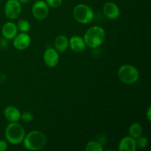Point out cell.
Returning a JSON list of instances; mask_svg holds the SVG:
<instances>
[{
    "label": "cell",
    "mask_w": 151,
    "mask_h": 151,
    "mask_svg": "<svg viewBox=\"0 0 151 151\" xmlns=\"http://www.w3.org/2000/svg\"><path fill=\"white\" fill-rule=\"evenodd\" d=\"M24 147L28 150L36 151L42 149L47 143V137L39 131H32L26 134L23 140Z\"/></svg>",
    "instance_id": "cell-1"
},
{
    "label": "cell",
    "mask_w": 151,
    "mask_h": 151,
    "mask_svg": "<svg viewBox=\"0 0 151 151\" xmlns=\"http://www.w3.org/2000/svg\"><path fill=\"white\" fill-rule=\"evenodd\" d=\"M106 38L105 30L99 26H93L88 28L84 34L83 39L87 47L95 49L102 45Z\"/></svg>",
    "instance_id": "cell-2"
},
{
    "label": "cell",
    "mask_w": 151,
    "mask_h": 151,
    "mask_svg": "<svg viewBox=\"0 0 151 151\" xmlns=\"http://www.w3.org/2000/svg\"><path fill=\"white\" fill-rule=\"evenodd\" d=\"M26 133L24 128L17 122H10L4 131L6 140L12 145H19L23 142Z\"/></svg>",
    "instance_id": "cell-3"
},
{
    "label": "cell",
    "mask_w": 151,
    "mask_h": 151,
    "mask_svg": "<svg viewBox=\"0 0 151 151\" xmlns=\"http://www.w3.org/2000/svg\"><path fill=\"white\" fill-rule=\"evenodd\" d=\"M139 76V70L132 65H123L118 70L119 79L125 84L135 83L138 81Z\"/></svg>",
    "instance_id": "cell-4"
},
{
    "label": "cell",
    "mask_w": 151,
    "mask_h": 151,
    "mask_svg": "<svg viewBox=\"0 0 151 151\" xmlns=\"http://www.w3.org/2000/svg\"><path fill=\"white\" fill-rule=\"evenodd\" d=\"M94 11L88 5L79 4L73 10V16L75 20L83 24L90 23L94 19Z\"/></svg>",
    "instance_id": "cell-5"
},
{
    "label": "cell",
    "mask_w": 151,
    "mask_h": 151,
    "mask_svg": "<svg viewBox=\"0 0 151 151\" xmlns=\"http://www.w3.org/2000/svg\"><path fill=\"white\" fill-rule=\"evenodd\" d=\"M4 10L6 17L14 20L19 17L22 13V4L19 0H7Z\"/></svg>",
    "instance_id": "cell-6"
},
{
    "label": "cell",
    "mask_w": 151,
    "mask_h": 151,
    "mask_svg": "<svg viewBox=\"0 0 151 151\" xmlns=\"http://www.w3.org/2000/svg\"><path fill=\"white\" fill-rule=\"evenodd\" d=\"M32 13L34 17L38 20L46 19L49 14V6L46 1L38 0L32 7Z\"/></svg>",
    "instance_id": "cell-7"
},
{
    "label": "cell",
    "mask_w": 151,
    "mask_h": 151,
    "mask_svg": "<svg viewBox=\"0 0 151 151\" xmlns=\"http://www.w3.org/2000/svg\"><path fill=\"white\" fill-rule=\"evenodd\" d=\"M13 47L18 50H24L30 45L31 38L27 32L18 33L13 38Z\"/></svg>",
    "instance_id": "cell-8"
},
{
    "label": "cell",
    "mask_w": 151,
    "mask_h": 151,
    "mask_svg": "<svg viewBox=\"0 0 151 151\" xmlns=\"http://www.w3.org/2000/svg\"><path fill=\"white\" fill-rule=\"evenodd\" d=\"M44 62L48 67L53 68L56 66L59 61L58 52L54 48H48L44 52L43 55Z\"/></svg>",
    "instance_id": "cell-9"
},
{
    "label": "cell",
    "mask_w": 151,
    "mask_h": 151,
    "mask_svg": "<svg viewBox=\"0 0 151 151\" xmlns=\"http://www.w3.org/2000/svg\"><path fill=\"white\" fill-rule=\"evenodd\" d=\"M103 13L105 16L111 20H115L120 16V10L119 7L112 1H108L103 6Z\"/></svg>",
    "instance_id": "cell-10"
},
{
    "label": "cell",
    "mask_w": 151,
    "mask_h": 151,
    "mask_svg": "<svg viewBox=\"0 0 151 151\" xmlns=\"http://www.w3.org/2000/svg\"><path fill=\"white\" fill-rule=\"evenodd\" d=\"M18 28L15 23L12 22H6L1 28V34L4 38L7 40H12L18 34Z\"/></svg>",
    "instance_id": "cell-11"
},
{
    "label": "cell",
    "mask_w": 151,
    "mask_h": 151,
    "mask_svg": "<svg viewBox=\"0 0 151 151\" xmlns=\"http://www.w3.org/2000/svg\"><path fill=\"white\" fill-rule=\"evenodd\" d=\"M69 47L72 51L75 52H82L85 50L86 44L83 38L78 35H75L71 37L70 39L69 40Z\"/></svg>",
    "instance_id": "cell-12"
},
{
    "label": "cell",
    "mask_w": 151,
    "mask_h": 151,
    "mask_svg": "<svg viewBox=\"0 0 151 151\" xmlns=\"http://www.w3.org/2000/svg\"><path fill=\"white\" fill-rule=\"evenodd\" d=\"M137 147L136 139L131 137H124L118 145V150L119 151H135Z\"/></svg>",
    "instance_id": "cell-13"
},
{
    "label": "cell",
    "mask_w": 151,
    "mask_h": 151,
    "mask_svg": "<svg viewBox=\"0 0 151 151\" xmlns=\"http://www.w3.org/2000/svg\"><path fill=\"white\" fill-rule=\"evenodd\" d=\"M4 116L10 122H18L21 117V111L13 106H9L4 110Z\"/></svg>",
    "instance_id": "cell-14"
},
{
    "label": "cell",
    "mask_w": 151,
    "mask_h": 151,
    "mask_svg": "<svg viewBox=\"0 0 151 151\" xmlns=\"http://www.w3.org/2000/svg\"><path fill=\"white\" fill-rule=\"evenodd\" d=\"M54 46L58 52H64L69 47V39L65 35H58L55 39Z\"/></svg>",
    "instance_id": "cell-15"
},
{
    "label": "cell",
    "mask_w": 151,
    "mask_h": 151,
    "mask_svg": "<svg viewBox=\"0 0 151 151\" xmlns=\"http://www.w3.org/2000/svg\"><path fill=\"white\" fill-rule=\"evenodd\" d=\"M142 134V127L139 123L134 122L130 126L129 128V134L130 137H133L134 139H137L139 137H141Z\"/></svg>",
    "instance_id": "cell-16"
},
{
    "label": "cell",
    "mask_w": 151,
    "mask_h": 151,
    "mask_svg": "<svg viewBox=\"0 0 151 151\" xmlns=\"http://www.w3.org/2000/svg\"><path fill=\"white\" fill-rule=\"evenodd\" d=\"M18 30L21 32H27L30 29V24L26 19H21L16 24Z\"/></svg>",
    "instance_id": "cell-17"
},
{
    "label": "cell",
    "mask_w": 151,
    "mask_h": 151,
    "mask_svg": "<svg viewBox=\"0 0 151 151\" xmlns=\"http://www.w3.org/2000/svg\"><path fill=\"white\" fill-rule=\"evenodd\" d=\"M103 145L98 142L91 141L86 146V150L87 151H103Z\"/></svg>",
    "instance_id": "cell-18"
},
{
    "label": "cell",
    "mask_w": 151,
    "mask_h": 151,
    "mask_svg": "<svg viewBox=\"0 0 151 151\" xmlns=\"http://www.w3.org/2000/svg\"><path fill=\"white\" fill-rule=\"evenodd\" d=\"M20 119H22L24 122L29 123V122H32L33 119V114L29 111H24L21 114Z\"/></svg>",
    "instance_id": "cell-19"
},
{
    "label": "cell",
    "mask_w": 151,
    "mask_h": 151,
    "mask_svg": "<svg viewBox=\"0 0 151 151\" xmlns=\"http://www.w3.org/2000/svg\"><path fill=\"white\" fill-rule=\"evenodd\" d=\"M136 142H137V147H140V148H145L148 145V139L146 137H139L137 139Z\"/></svg>",
    "instance_id": "cell-20"
},
{
    "label": "cell",
    "mask_w": 151,
    "mask_h": 151,
    "mask_svg": "<svg viewBox=\"0 0 151 151\" xmlns=\"http://www.w3.org/2000/svg\"><path fill=\"white\" fill-rule=\"evenodd\" d=\"M46 3L52 8H58L63 3V0H46Z\"/></svg>",
    "instance_id": "cell-21"
},
{
    "label": "cell",
    "mask_w": 151,
    "mask_h": 151,
    "mask_svg": "<svg viewBox=\"0 0 151 151\" xmlns=\"http://www.w3.org/2000/svg\"><path fill=\"white\" fill-rule=\"evenodd\" d=\"M8 145L4 140H0V151H5L7 149Z\"/></svg>",
    "instance_id": "cell-22"
},
{
    "label": "cell",
    "mask_w": 151,
    "mask_h": 151,
    "mask_svg": "<svg viewBox=\"0 0 151 151\" xmlns=\"http://www.w3.org/2000/svg\"><path fill=\"white\" fill-rule=\"evenodd\" d=\"M146 117H147L148 122H150L151 121V107L149 106L148 109H147V112H146Z\"/></svg>",
    "instance_id": "cell-23"
},
{
    "label": "cell",
    "mask_w": 151,
    "mask_h": 151,
    "mask_svg": "<svg viewBox=\"0 0 151 151\" xmlns=\"http://www.w3.org/2000/svg\"><path fill=\"white\" fill-rule=\"evenodd\" d=\"M29 1L30 0H19V1L21 4H27Z\"/></svg>",
    "instance_id": "cell-24"
},
{
    "label": "cell",
    "mask_w": 151,
    "mask_h": 151,
    "mask_svg": "<svg viewBox=\"0 0 151 151\" xmlns=\"http://www.w3.org/2000/svg\"><path fill=\"white\" fill-rule=\"evenodd\" d=\"M0 85H1V81H0Z\"/></svg>",
    "instance_id": "cell-25"
}]
</instances>
